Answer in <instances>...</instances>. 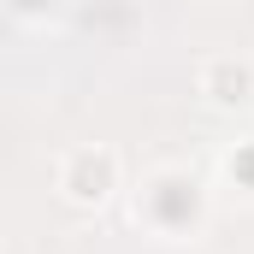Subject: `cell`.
I'll use <instances>...</instances> for the list:
<instances>
[{"label":"cell","mask_w":254,"mask_h":254,"mask_svg":"<svg viewBox=\"0 0 254 254\" xmlns=\"http://www.w3.org/2000/svg\"><path fill=\"white\" fill-rule=\"evenodd\" d=\"M136 219L148 225V231H160V237H195L201 231V219H207V190H201V178L184 172V166H160L142 195H136Z\"/></svg>","instance_id":"1"},{"label":"cell","mask_w":254,"mask_h":254,"mask_svg":"<svg viewBox=\"0 0 254 254\" xmlns=\"http://www.w3.org/2000/svg\"><path fill=\"white\" fill-rule=\"evenodd\" d=\"M60 190L77 207H101L119 190V154L113 148H71L65 166H60Z\"/></svg>","instance_id":"2"},{"label":"cell","mask_w":254,"mask_h":254,"mask_svg":"<svg viewBox=\"0 0 254 254\" xmlns=\"http://www.w3.org/2000/svg\"><path fill=\"white\" fill-rule=\"evenodd\" d=\"M201 95L213 107H249L254 101V65L249 60H207L201 65Z\"/></svg>","instance_id":"3"},{"label":"cell","mask_w":254,"mask_h":254,"mask_svg":"<svg viewBox=\"0 0 254 254\" xmlns=\"http://www.w3.org/2000/svg\"><path fill=\"white\" fill-rule=\"evenodd\" d=\"M225 172H231V178H243V184H249V190H254V148H249V142L225 154Z\"/></svg>","instance_id":"4"},{"label":"cell","mask_w":254,"mask_h":254,"mask_svg":"<svg viewBox=\"0 0 254 254\" xmlns=\"http://www.w3.org/2000/svg\"><path fill=\"white\" fill-rule=\"evenodd\" d=\"M18 6H24V12H42V6H54V0H18Z\"/></svg>","instance_id":"5"}]
</instances>
